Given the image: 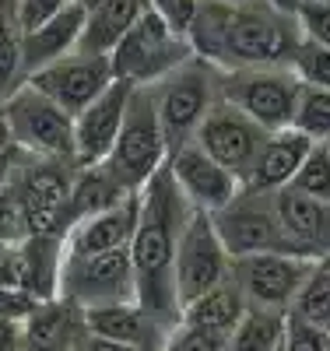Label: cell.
Here are the masks:
<instances>
[{
    "label": "cell",
    "instance_id": "cell-1",
    "mask_svg": "<svg viewBox=\"0 0 330 351\" xmlns=\"http://www.w3.org/2000/svg\"><path fill=\"white\" fill-rule=\"evenodd\" d=\"M187 39L197 56L218 67H260L292 64L303 43V28L295 14L271 8L267 0H200Z\"/></svg>",
    "mask_w": 330,
    "mask_h": 351
},
{
    "label": "cell",
    "instance_id": "cell-2",
    "mask_svg": "<svg viewBox=\"0 0 330 351\" xmlns=\"http://www.w3.org/2000/svg\"><path fill=\"white\" fill-rule=\"evenodd\" d=\"M193 215L197 208L172 180L169 158H165V165L137 190V225L130 236V256L137 271V302L172 327L179 324V313H183L176 299L172 256Z\"/></svg>",
    "mask_w": 330,
    "mask_h": 351
},
{
    "label": "cell",
    "instance_id": "cell-3",
    "mask_svg": "<svg viewBox=\"0 0 330 351\" xmlns=\"http://www.w3.org/2000/svg\"><path fill=\"white\" fill-rule=\"evenodd\" d=\"M148 92L155 99L158 120L172 152L176 144L190 141L204 123V116L222 102V67L193 53L176 71H169L155 84H148Z\"/></svg>",
    "mask_w": 330,
    "mask_h": 351
},
{
    "label": "cell",
    "instance_id": "cell-4",
    "mask_svg": "<svg viewBox=\"0 0 330 351\" xmlns=\"http://www.w3.org/2000/svg\"><path fill=\"white\" fill-rule=\"evenodd\" d=\"M113 74L116 81H127L134 88H148L169 71H176L183 60L193 56V46L176 28L148 4L144 14L127 28V36L113 46Z\"/></svg>",
    "mask_w": 330,
    "mask_h": 351
},
{
    "label": "cell",
    "instance_id": "cell-5",
    "mask_svg": "<svg viewBox=\"0 0 330 351\" xmlns=\"http://www.w3.org/2000/svg\"><path fill=\"white\" fill-rule=\"evenodd\" d=\"M165 158H169V141H165V130H162V120H158L155 99L148 88H130L123 123H119L116 144H113V152L102 165L130 193H137L165 165Z\"/></svg>",
    "mask_w": 330,
    "mask_h": 351
},
{
    "label": "cell",
    "instance_id": "cell-6",
    "mask_svg": "<svg viewBox=\"0 0 330 351\" xmlns=\"http://www.w3.org/2000/svg\"><path fill=\"white\" fill-rule=\"evenodd\" d=\"M306 81L292 64L260 67H222V99L239 106L263 130L292 127Z\"/></svg>",
    "mask_w": 330,
    "mask_h": 351
},
{
    "label": "cell",
    "instance_id": "cell-7",
    "mask_svg": "<svg viewBox=\"0 0 330 351\" xmlns=\"http://www.w3.org/2000/svg\"><path fill=\"white\" fill-rule=\"evenodd\" d=\"M215 232L228 256H250V253H303L292 236L285 232L281 211H278V190H250L243 186L225 208L211 211Z\"/></svg>",
    "mask_w": 330,
    "mask_h": 351
},
{
    "label": "cell",
    "instance_id": "cell-8",
    "mask_svg": "<svg viewBox=\"0 0 330 351\" xmlns=\"http://www.w3.org/2000/svg\"><path fill=\"white\" fill-rule=\"evenodd\" d=\"M0 120L21 144V152L43 158H74V116L32 81L18 84L0 102Z\"/></svg>",
    "mask_w": 330,
    "mask_h": 351
},
{
    "label": "cell",
    "instance_id": "cell-9",
    "mask_svg": "<svg viewBox=\"0 0 330 351\" xmlns=\"http://www.w3.org/2000/svg\"><path fill=\"white\" fill-rule=\"evenodd\" d=\"M78 162L74 158H43V155H25L18 172L11 180L21 190L25 200V221L28 236H60L71 232V190L78 180Z\"/></svg>",
    "mask_w": 330,
    "mask_h": 351
},
{
    "label": "cell",
    "instance_id": "cell-10",
    "mask_svg": "<svg viewBox=\"0 0 330 351\" xmlns=\"http://www.w3.org/2000/svg\"><path fill=\"white\" fill-rule=\"evenodd\" d=\"M60 295L78 309H102L119 302H137V271L130 246H116L95 256H64Z\"/></svg>",
    "mask_w": 330,
    "mask_h": 351
},
{
    "label": "cell",
    "instance_id": "cell-11",
    "mask_svg": "<svg viewBox=\"0 0 330 351\" xmlns=\"http://www.w3.org/2000/svg\"><path fill=\"white\" fill-rule=\"evenodd\" d=\"M228 278H232V256L218 239L211 215L197 211L190 225L183 228L176 256H172V281H176L179 309L193 302L197 295H204V291L225 285Z\"/></svg>",
    "mask_w": 330,
    "mask_h": 351
},
{
    "label": "cell",
    "instance_id": "cell-12",
    "mask_svg": "<svg viewBox=\"0 0 330 351\" xmlns=\"http://www.w3.org/2000/svg\"><path fill=\"white\" fill-rule=\"evenodd\" d=\"M313 263L316 256H306V253H281V250L250 253V256L232 260V281L246 295V306L288 313L298 288L306 285Z\"/></svg>",
    "mask_w": 330,
    "mask_h": 351
},
{
    "label": "cell",
    "instance_id": "cell-13",
    "mask_svg": "<svg viewBox=\"0 0 330 351\" xmlns=\"http://www.w3.org/2000/svg\"><path fill=\"white\" fill-rule=\"evenodd\" d=\"M25 81H32L39 92L56 99L71 116H78L84 106H92L106 88L116 81L113 74V56L109 53H88L74 49L60 60L39 67L36 74H28Z\"/></svg>",
    "mask_w": 330,
    "mask_h": 351
},
{
    "label": "cell",
    "instance_id": "cell-14",
    "mask_svg": "<svg viewBox=\"0 0 330 351\" xmlns=\"http://www.w3.org/2000/svg\"><path fill=\"white\" fill-rule=\"evenodd\" d=\"M267 134H271V130H263L253 116H246L239 106L222 99L211 112L204 116V123L197 127L193 141L211 158L228 165L239 180H243V176L250 172V165H253V158H257V152L263 148Z\"/></svg>",
    "mask_w": 330,
    "mask_h": 351
},
{
    "label": "cell",
    "instance_id": "cell-15",
    "mask_svg": "<svg viewBox=\"0 0 330 351\" xmlns=\"http://www.w3.org/2000/svg\"><path fill=\"white\" fill-rule=\"evenodd\" d=\"M169 172L179 183V190L187 193V200L197 211H207V215L225 208V204L243 190V180H239L228 165H222L218 158L207 155L193 137L176 144L169 152Z\"/></svg>",
    "mask_w": 330,
    "mask_h": 351
},
{
    "label": "cell",
    "instance_id": "cell-16",
    "mask_svg": "<svg viewBox=\"0 0 330 351\" xmlns=\"http://www.w3.org/2000/svg\"><path fill=\"white\" fill-rule=\"evenodd\" d=\"M64 278V239L60 236H25L0 256V285L21 288L28 295L56 299Z\"/></svg>",
    "mask_w": 330,
    "mask_h": 351
},
{
    "label": "cell",
    "instance_id": "cell-17",
    "mask_svg": "<svg viewBox=\"0 0 330 351\" xmlns=\"http://www.w3.org/2000/svg\"><path fill=\"white\" fill-rule=\"evenodd\" d=\"M130 88L134 84L127 81H113L92 106H84L74 116V162L78 165H102L109 158L119 123H123V112H127Z\"/></svg>",
    "mask_w": 330,
    "mask_h": 351
},
{
    "label": "cell",
    "instance_id": "cell-18",
    "mask_svg": "<svg viewBox=\"0 0 330 351\" xmlns=\"http://www.w3.org/2000/svg\"><path fill=\"white\" fill-rule=\"evenodd\" d=\"M84 327L92 334H102L109 341H119L134 351H162L165 337L172 334V324L155 316L141 302H119L84 313Z\"/></svg>",
    "mask_w": 330,
    "mask_h": 351
},
{
    "label": "cell",
    "instance_id": "cell-19",
    "mask_svg": "<svg viewBox=\"0 0 330 351\" xmlns=\"http://www.w3.org/2000/svg\"><path fill=\"white\" fill-rule=\"evenodd\" d=\"M313 144L316 141L309 134H303L298 127L271 130L263 141V148L257 152L250 172L243 176V186H250V190H285V186H292L295 172L306 162Z\"/></svg>",
    "mask_w": 330,
    "mask_h": 351
},
{
    "label": "cell",
    "instance_id": "cell-20",
    "mask_svg": "<svg viewBox=\"0 0 330 351\" xmlns=\"http://www.w3.org/2000/svg\"><path fill=\"white\" fill-rule=\"evenodd\" d=\"M134 225H137V193L116 204V208L74 221L64 236V256H95L116 246H130Z\"/></svg>",
    "mask_w": 330,
    "mask_h": 351
},
{
    "label": "cell",
    "instance_id": "cell-21",
    "mask_svg": "<svg viewBox=\"0 0 330 351\" xmlns=\"http://www.w3.org/2000/svg\"><path fill=\"white\" fill-rule=\"evenodd\" d=\"M84 25H88V8L81 0H71L60 14H53L49 21L32 28V32H25V77L60 60V56L74 53L81 46Z\"/></svg>",
    "mask_w": 330,
    "mask_h": 351
},
{
    "label": "cell",
    "instance_id": "cell-22",
    "mask_svg": "<svg viewBox=\"0 0 330 351\" xmlns=\"http://www.w3.org/2000/svg\"><path fill=\"white\" fill-rule=\"evenodd\" d=\"M84 330V309L64 295L43 299L25 316V351H74Z\"/></svg>",
    "mask_w": 330,
    "mask_h": 351
},
{
    "label": "cell",
    "instance_id": "cell-23",
    "mask_svg": "<svg viewBox=\"0 0 330 351\" xmlns=\"http://www.w3.org/2000/svg\"><path fill=\"white\" fill-rule=\"evenodd\" d=\"M278 211L285 221V232L306 256H330V204L306 197L292 186L278 190Z\"/></svg>",
    "mask_w": 330,
    "mask_h": 351
},
{
    "label": "cell",
    "instance_id": "cell-24",
    "mask_svg": "<svg viewBox=\"0 0 330 351\" xmlns=\"http://www.w3.org/2000/svg\"><path fill=\"white\" fill-rule=\"evenodd\" d=\"M246 295L239 291V285L228 278L225 285L204 291L193 302L183 306L179 313V324H190V327H200V330H215V334H228L239 319L246 316Z\"/></svg>",
    "mask_w": 330,
    "mask_h": 351
},
{
    "label": "cell",
    "instance_id": "cell-25",
    "mask_svg": "<svg viewBox=\"0 0 330 351\" xmlns=\"http://www.w3.org/2000/svg\"><path fill=\"white\" fill-rule=\"evenodd\" d=\"M127 197H134V193L119 183L106 165H81L74 190H71V204H67L71 225L88 218V215H99L106 208H116V204H123Z\"/></svg>",
    "mask_w": 330,
    "mask_h": 351
},
{
    "label": "cell",
    "instance_id": "cell-26",
    "mask_svg": "<svg viewBox=\"0 0 330 351\" xmlns=\"http://www.w3.org/2000/svg\"><path fill=\"white\" fill-rule=\"evenodd\" d=\"M148 0H102L99 8L88 11V25L78 49L88 53H113V46L127 36V28L144 14Z\"/></svg>",
    "mask_w": 330,
    "mask_h": 351
},
{
    "label": "cell",
    "instance_id": "cell-27",
    "mask_svg": "<svg viewBox=\"0 0 330 351\" xmlns=\"http://www.w3.org/2000/svg\"><path fill=\"white\" fill-rule=\"evenodd\" d=\"M285 324L288 313L250 306L246 316L225 334V351H278L285 341Z\"/></svg>",
    "mask_w": 330,
    "mask_h": 351
},
{
    "label": "cell",
    "instance_id": "cell-28",
    "mask_svg": "<svg viewBox=\"0 0 330 351\" xmlns=\"http://www.w3.org/2000/svg\"><path fill=\"white\" fill-rule=\"evenodd\" d=\"M25 84V28L18 0H0V102Z\"/></svg>",
    "mask_w": 330,
    "mask_h": 351
},
{
    "label": "cell",
    "instance_id": "cell-29",
    "mask_svg": "<svg viewBox=\"0 0 330 351\" xmlns=\"http://www.w3.org/2000/svg\"><path fill=\"white\" fill-rule=\"evenodd\" d=\"M288 316H298L306 324L320 327L323 334H330V256H320L313 263V271H309L306 285L298 288Z\"/></svg>",
    "mask_w": 330,
    "mask_h": 351
},
{
    "label": "cell",
    "instance_id": "cell-30",
    "mask_svg": "<svg viewBox=\"0 0 330 351\" xmlns=\"http://www.w3.org/2000/svg\"><path fill=\"white\" fill-rule=\"evenodd\" d=\"M292 127H298L303 134H309L316 144H330V88H303V99H298L295 120Z\"/></svg>",
    "mask_w": 330,
    "mask_h": 351
},
{
    "label": "cell",
    "instance_id": "cell-31",
    "mask_svg": "<svg viewBox=\"0 0 330 351\" xmlns=\"http://www.w3.org/2000/svg\"><path fill=\"white\" fill-rule=\"evenodd\" d=\"M292 190L330 204V144H323V141L313 144L309 155H306V162L298 165V172H295Z\"/></svg>",
    "mask_w": 330,
    "mask_h": 351
},
{
    "label": "cell",
    "instance_id": "cell-32",
    "mask_svg": "<svg viewBox=\"0 0 330 351\" xmlns=\"http://www.w3.org/2000/svg\"><path fill=\"white\" fill-rule=\"evenodd\" d=\"M28 236V221H25V200L14 180L0 186V243H21Z\"/></svg>",
    "mask_w": 330,
    "mask_h": 351
},
{
    "label": "cell",
    "instance_id": "cell-33",
    "mask_svg": "<svg viewBox=\"0 0 330 351\" xmlns=\"http://www.w3.org/2000/svg\"><path fill=\"white\" fill-rule=\"evenodd\" d=\"M292 67L298 71L306 84L313 88H330V49L327 46H316L309 39L298 43L295 56H292Z\"/></svg>",
    "mask_w": 330,
    "mask_h": 351
},
{
    "label": "cell",
    "instance_id": "cell-34",
    "mask_svg": "<svg viewBox=\"0 0 330 351\" xmlns=\"http://www.w3.org/2000/svg\"><path fill=\"white\" fill-rule=\"evenodd\" d=\"M162 351H225V334L200 330L190 324H176L172 334L165 337Z\"/></svg>",
    "mask_w": 330,
    "mask_h": 351
},
{
    "label": "cell",
    "instance_id": "cell-35",
    "mask_svg": "<svg viewBox=\"0 0 330 351\" xmlns=\"http://www.w3.org/2000/svg\"><path fill=\"white\" fill-rule=\"evenodd\" d=\"M295 18H298V28H303V39L330 49V4L327 0H303Z\"/></svg>",
    "mask_w": 330,
    "mask_h": 351
},
{
    "label": "cell",
    "instance_id": "cell-36",
    "mask_svg": "<svg viewBox=\"0 0 330 351\" xmlns=\"http://www.w3.org/2000/svg\"><path fill=\"white\" fill-rule=\"evenodd\" d=\"M281 351H330V334H323L320 327L306 324L298 316H288Z\"/></svg>",
    "mask_w": 330,
    "mask_h": 351
},
{
    "label": "cell",
    "instance_id": "cell-37",
    "mask_svg": "<svg viewBox=\"0 0 330 351\" xmlns=\"http://www.w3.org/2000/svg\"><path fill=\"white\" fill-rule=\"evenodd\" d=\"M71 4V0H18V18H21V28L32 32L43 21H49L53 14H60Z\"/></svg>",
    "mask_w": 330,
    "mask_h": 351
},
{
    "label": "cell",
    "instance_id": "cell-38",
    "mask_svg": "<svg viewBox=\"0 0 330 351\" xmlns=\"http://www.w3.org/2000/svg\"><path fill=\"white\" fill-rule=\"evenodd\" d=\"M39 306L36 295H28L21 288H11V285H0V319H18L25 324V316Z\"/></svg>",
    "mask_w": 330,
    "mask_h": 351
},
{
    "label": "cell",
    "instance_id": "cell-39",
    "mask_svg": "<svg viewBox=\"0 0 330 351\" xmlns=\"http://www.w3.org/2000/svg\"><path fill=\"white\" fill-rule=\"evenodd\" d=\"M176 32H183L187 36V28H190V21H193V14H197V4L200 0H148Z\"/></svg>",
    "mask_w": 330,
    "mask_h": 351
},
{
    "label": "cell",
    "instance_id": "cell-40",
    "mask_svg": "<svg viewBox=\"0 0 330 351\" xmlns=\"http://www.w3.org/2000/svg\"><path fill=\"white\" fill-rule=\"evenodd\" d=\"M25 155L28 152H21V144L11 137V130L4 127V120H0V186H4L11 176L18 172V165H21Z\"/></svg>",
    "mask_w": 330,
    "mask_h": 351
},
{
    "label": "cell",
    "instance_id": "cell-41",
    "mask_svg": "<svg viewBox=\"0 0 330 351\" xmlns=\"http://www.w3.org/2000/svg\"><path fill=\"white\" fill-rule=\"evenodd\" d=\"M0 351H25V324L0 319Z\"/></svg>",
    "mask_w": 330,
    "mask_h": 351
},
{
    "label": "cell",
    "instance_id": "cell-42",
    "mask_svg": "<svg viewBox=\"0 0 330 351\" xmlns=\"http://www.w3.org/2000/svg\"><path fill=\"white\" fill-rule=\"evenodd\" d=\"M74 351H134V348L119 344V341H109V337H102V334H92V330H84V334L78 337Z\"/></svg>",
    "mask_w": 330,
    "mask_h": 351
},
{
    "label": "cell",
    "instance_id": "cell-43",
    "mask_svg": "<svg viewBox=\"0 0 330 351\" xmlns=\"http://www.w3.org/2000/svg\"><path fill=\"white\" fill-rule=\"evenodd\" d=\"M271 8H278V11H288V14H295L298 8H303V0H267Z\"/></svg>",
    "mask_w": 330,
    "mask_h": 351
},
{
    "label": "cell",
    "instance_id": "cell-44",
    "mask_svg": "<svg viewBox=\"0 0 330 351\" xmlns=\"http://www.w3.org/2000/svg\"><path fill=\"white\" fill-rule=\"evenodd\" d=\"M81 4H84L88 11H92V8H99V4H102V0H81Z\"/></svg>",
    "mask_w": 330,
    "mask_h": 351
},
{
    "label": "cell",
    "instance_id": "cell-45",
    "mask_svg": "<svg viewBox=\"0 0 330 351\" xmlns=\"http://www.w3.org/2000/svg\"><path fill=\"white\" fill-rule=\"evenodd\" d=\"M4 250H8V243H0V256H4Z\"/></svg>",
    "mask_w": 330,
    "mask_h": 351
},
{
    "label": "cell",
    "instance_id": "cell-46",
    "mask_svg": "<svg viewBox=\"0 0 330 351\" xmlns=\"http://www.w3.org/2000/svg\"><path fill=\"white\" fill-rule=\"evenodd\" d=\"M225 4H243V0H225Z\"/></svg>",
    "mask_w": 330,
    "mask_h": 351
},
{
    "label": "cell",
    "instance_id": "cell-47",
    "mask_svg": "<svg viewBox=\"0 0 330 351\" xmlns=\"http://www.w3.org/2000/svg\"><path fill=\"white\" fill-rule=\"evenodd\" d=\"M281 344H285V341H281ZM278 351H281V348H278Z\"/></svg>",
    "mask_w": 330,
    "mask_h": 351
},
{
    "label": "cell",
    "instance_id": "cell-48",
    "mask_svg": "<svg viewBox=\"0 0 330 351\" xmlns=\"http://www.w3.org/2000/svg\"><path fill=\"white\" fill-rule=\"evenodd\" d=\"M327 4H330V0H327Z\"/></svg>",
    "mask_w": 330,
    "mask_h": 351
}]
</instances>
